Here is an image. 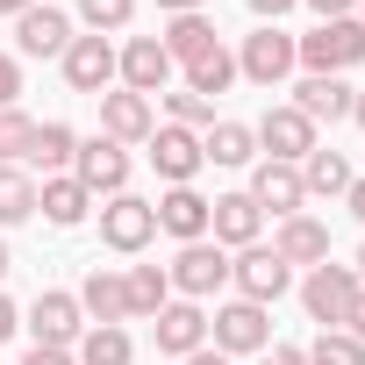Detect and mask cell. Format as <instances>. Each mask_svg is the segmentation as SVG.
Segmentation results:
<instances>
[{
  "instance_id": "22",
  "label": "cell",
  "mask_w": 365,
  "mask_h": 365,
  "mask_svg": "<svg viewBox=\"0 0 365 365\" xmlns=\"http://www.w3.org/2000/svg\"><path fill=\"white\" fill-rule=\"evenodd\" d=\"M272 251H279L287 265H322V258H329V230H322L315 215H287L279 237H272Z\"/></svg>"
},
{
  "instance_id": "36",
  "label": "cell",
  "mask_w": 365,
  "mask_h": 365,
  "mask_svg": "<svg viewBox=\"0 0 365 365\" xmlns=\"http://www.w3.org/2000/svg\"><path fill=\"white\" fill-rule=\"evenodd\" d=\"M15 101H22V65L0 58V108H15Z\"/></svg>"
},
{
  "instance_id": "28",
  "label": "cell",
  "mask_w": 365,
  "mask_h": 365,
  "mask_svg": "<svg viewBox=\"0 0 365 365\" xmlns=\"http://www.w3.org/2000/svg\"><path fill=\"white\" fill-rule=\"evenodd\" d=\"M301 187H308V194H329V201H336V194L351 187V165H344V150H322V143H315V150L301 158Z\"/></svg>"
},
{
  "instance_id": "8",
  "label": "cell",
  "mask_w": 365,
  "mask_h": 365,
  "mask_svg": "<svg viewBox=\"0 0 365 365\" xmlns=\"http://www.w3.org/2000/svg\"><path fill=\"white\" fill-rule=\"evenodd\" d=\"M143 143H150V165H158V179H165V187H194V172L208 165V158H201V136H194V129H179V122L150 129Z\"/></svg>"
},
{
  "instance_id": "46",
  "label": "cell",
  "mask_w": 365,
  "mask_h": 365,
  "mask_svg": "<svg viewBox=\"0 0 365 365\" xmlns=\"http://www.w3.org/2000/svg\"><path fill=\"white\" fill-rule=\"evenodd\" d=\"M36 8V0H0V15H29Z\"/></svg>"
},
{
  "instance_id": "47",
  "label": "cell",
  "mask_w": 365,
  "mask_h": 365,
  "mask_svg": "<svg viewBox=\"0 0 365 365\" xmlns=\"http://www.w3.org/2000/svg\"><path fill=\"white\" fill-rule=\"evenodd\" d=\"M351 122H365V86H358V93H351Z\"/></svg>"
},
{
  "instance_id": "5",
  "label": "cell",
  "mask_w": 365,
  "mask_h": 365,
  "mask_svg": "<svg viewBox=\"0 0 365 365\" xmlns=\"http://www.w3.org/2000/svg\"><path fill=\"white\" fill-rule=\"evenodd\" d=\"M208 336H215L222 358H244V351H265V344H272V315H265L258 301H230V308L208 315Z\"/></svg>"
},
{
  "instance_id": "44",
  "label": "cell",
  "mask_w": 365,
  "mask_h": 365,
  "mask_svg": "<svg viewBox=\"0 0 365 365\" xmlns=\"http://www.w3.org/2000/svg\"><path fill=\"white\" fill-rule=\"evenodd\" d=\"M22 365H72V351H43V344H36V351H29Z\"/></svg>"
},
{
  "instance_id": "32",
  "label": "cell",
  "mask_w": 365,
  "mask_h": 365,
  "mask_svg": "<svg viewBox=\"0 0 365 365\" xmlns=\"http://www.w3.org/2000/svg\"><path fill=\"white\" fill-rule=\"evenodd\" d=\"M301 358H308V365H365V344H358L351 329H322Z\"/></svg>"
},
{
  "instance_id": "25",
  "label": "cell",
  "mask_w": 365,
  "mask_h": 365,
  "mask_svg": "<svg viewBox=\"0 0 365 365\" xmlns=\"http://www.w3.org/2000/svg\"><path fill=\"white\" fill-rule=\"evenodd\" d=\"M72 158H79V136H72V122H36L29 165H43V179H58V172H72Z\"/></svg>"
},
{
  "instance_id": "45",
  "label": "cell",
  "mask_w": 365,
  "mask_h": 365,
  "mask_svg": "<svg viewBox=\"0 0 365 365\" xmlns=\"http://www.w3.org/2000/svg\"><path fill=\"white\" fill-rule=\"evenodd\" d=\"M165 15H201V0H158Z\"/></svg>"
},
{
  "instance_id": "6",
  "label": "cell",
  "mask_w": 365,
  "mask_h": 365,
  "mask_svg": "<svg viewBox=\"0 0 365 365\" xmlns=\"http://www.w3.org/2000/svg\"><path fill=\"white\" fill-rule=\"evenodd\" d=\"M165 279L187 294V301H201V294H215V287H230V251L222 244H179V258L165 265Z\"/></svg>"
},
{
  "instance_id": "2",
  "label": "cell",
  "mask_w": 365,
  "mask_h": 365,
  "mask_svg": "<svg viewBox=\"0 0 365 365\" xmlns=\"http://www.w3.org/2000/svg\"><path fill=\"white\" fill-rule=\"evenodd\" d=\"M230 287H237V301H258V308H272V301L294 287V265H287L272 244H244V251L230 258Z\"/></svg>"
},
{
  "instance_id": "31",
  "label": "cell",
  "mask_w": 365,
  "mask_h": 365,
  "mask_svg": "<svg viewBox=\"0 0 365 365\" xmlns=\"http://www.w3.org/2000/svg\"><path fill=\"white\" fill-rule=\"evenodd\" d=\"M122 279H129V315H158V308L172 301L165 265H136V272H122Z\"/></svg>"
},
{
  "instance_id": "39",
  "label": "cell",
  "mask_w": 365,
  "mask_h": 365,
  "mask_svg": "<svg viewBox=\"0 0 365 365\" xmlns=\"http://www.w3.org/2000/svg\"><path fill=\"white\" fill-rule=\"evenodd\" d=\"M344 329H351V336L365 344V287H358V301H351V315H344Z\"/></svg>"
},
{
  "instance_id": "17",
  "label": "cell",
  "mask_w": 365,
  "mask_h": 365,
  "mask_svg": "<svg viewBox=\"0 0 365 365\" xmlns=\"http://www.w3.org/2000/svg\"><path fill=\"white\" fill-rule=\"evenodd\" d=\"M258 230H265V215H258L251 194H215V201H208V237H215L222 251H230V244H237V251L258 244Z\"/></svg>"
},
{
  "instance_id": "11",
  "label": "cell",
  "mask_w": 365,
  "mask_h": 365,
  "mask_svg": "<svg viewBox=\"0 0 365 365\" xmlns=\"http://www.w3.org/2000/svg\"><path fill=\"white\" fill-rule=\"evenodd\" d=\"M72 179L86 194H129V150L108 143V136H86L79 158H72Z\"/></svg>"
},
{
  "instance_id": "48",
  "label": "cell",
  "mask_w": 365,
  "mask_h": 365,
  "mask_svg": "<svg viewBox=\"0 0 365 365\" xmlns=\"http://www.w3.org/2000/svg\"><path fill=\"white\" fill-rule=\"evenodd\" d=\"M8 265H15V258H8V244H0V279H8Z\"/></svg>"
},
{
  "instance_id": "42",
  "label": "cell",
  "mask_w": 365,
  "mask_h": 365,
  "mask_svg": "<svg viewBox=\"0 0 365 365\" xmlns=\"http://www.w3.org/2000/svg\"><path fill=\"white\" fill-rule=\"evenodd\" d=\"M344 208H351V215L365 222V179H351V187H344Z\"/></svg>"
},
{
  "instance_id": "7",
  "label": "cell",
  "mask_w": 365,
  "mask_h": 365,
  "mask_svg": "<svg viewBox=\"0 0 365 365\" xmlns=\"http://www.w3.org/2000/svg\"><path fill=\"white\" fill-rule=\"evenodd\" d=\"M150 237H158V208L136 201V194H108V208H101V244L129 258V251H143Z\"/></svg>"
},
{
  "instance_id": "12",
  "label": "cell",
  "mask_w": 365,
  "mask_h": 365,
  "mask_svg": "<svg viewBox=\"0 0 365 365\" xmlns=\"http://www.w3.org/2000/svg\"><path fill=\"white\" fill-rule=\"evenodd\" d=\"M237 72H244L251 86H279V79L294 72V36L265 22L258 36H244V51H237Z\"/></svg>"
},
{
  "instance_id": "43",
  "label": "cell",
  "mask_w": 365,
  "mask_h": 365,
  "mask_svg": "<svg viewBox=\"0 0 365 365\" xmlns=\"http://www.w3.org/2000/svg\"><path fill=\"white\" fill-rule=\"evenodd\" d=\"M179 365H230V358H222L215 344H201V351H187V358H179Z\"/></svg>"
},
{
  "instance_id": "1",
  "label": "cell",
  "mask_w": 365,
  "mask_h": 365,
  "mask_svg": "<svg viewBox=\"0 0 365 365\" xmlns=\"http://www.w3.org/2000/svg\"><path fill=\"white\" fill-rule=\"evenodd\" d=\"M365 58V22L358 15H344V22H322V29H308V36H294V65H308V72H351Z\"/></svg>"
},
{
  "instance_id": "23",
  "label": "cell",
  "mask_w": 365,
  "mask_h": 365,
  "mask_svg": "<svg viewBox=\"0 0 365 365\" xmlns=\"http://www.w3.org/2000/svg\"><path fill=\"white\" fill-rule=\"evenodd\" d=\"M79 308H86L93 322H129V279L108 272V265H93L86 287H79Z\"/></svg>"
},
{
  "instance_id": "18",
  "label": "cell",
  "mask_w": 365,
  "mask_h": 365,
  "mask_svg": "<svg viewBox=\"0 0 365 365\" xmlns=\"http://www.w3.org/2000/svg\"><path fill=\"white\" fill-rule=\"evenodd\" d=\"M150 208H158V230L179 237V244H201L208 237V201L194 187H165V201H150Z\"/></svg>"
},
{
  "instance_id": "49",
  "label": "cell",
  "mask_w": 365,
  "mask_h": 365,
  "mask_svg": "<svg viewBox=\"0 0 365 365\" xmlns=\"http://www.w3.org/2000/svg\"><path fill=\"white\" fill-rule=\"evenodd\" d=\"M358 287H365V251H358Z\"/></svg>"
},
{
  "instance_id": "37",
  "label": "cell",
  "mask_w": 365,
  "mask_h": 365,
  "mask_svg": "<svg viewBox=\"0 0 365 365\" xmlns=\"http://www.w3.org/2000/svg\"><path fill=\"white\" fill-rule=\"evenodd\" d=\"M258 365H308V358H301V344H265Z\"/></svg>"
},
{
  "instance_id": "10",
  "label": "cell",
  "mask_w": 365,
  "mask_h": 365,
  "mask_svg": "<svg viewBox=\"0 0 365 365\" xmlns=\"http://www.w3.org/2000/svg\"><path fill=\"white\" fill-rule=\"evenodd\" d=\"M115 79H122L129 93H143V101L165 93V86H172V58H165V43H158V36H129V43L115 51Z\"/></svg>"
},
{
  "instance_id": "3",
  "label": "cell",
  "mask_w": 365,
  "mask_h": 365,
  "mask_svg": "<svg viewBox=\"0 0 365 365\" xmlns=\"http://www.w3.org/2000/svg\"><path fill=\"white\" fill-rule=\"evenodd\" d=\"M351 301H358V272L351 265H308V279H301V308L322 322V329H344V315H351Z\"/></svg>"
},
{
  "instance_id": "41",
  "label": "cell",
  "mask_w": 365,
  "mask_h": 365,
  "mask_svg": "<svg viewBox=\"0 0 365 365\" xmlns=\"http://www.w3.org/2000/svg\"><path fill=\"white\" fill-rule=\"evenodd\" d=\"M287 8H294V0H251V15H258V22H279Z\"/></svg>"
},
{
  "instance_id": "50",
  "label": "cell",
  "mask_w": 365,
  "mask_h": 365,
  "mask_svg": "<svg viewBox=\"0 0 365 365\" xmlns=\"http://www.w3.org/2000/svg\"><path fill=\"white\" fill-rule=\"evenodd\" d=\"M358 22H365V0H358Z\"/></svg>"
},
{
  "instance_id": "15",
  "label": "cell",
  "mask_w": 365,
  "mask_h": 365,
  "mask_svg": "<svg viewBox=\"0 0 365 365\" xmlns=\"http://www.w3.org/2000/svg\"><path fill=\"white\" fill-rule=\"evenodd\" d=\"M150 129H158V115H150L143 93H129V86H108L101 93V136L108 143H143Z\"/></svg>"
},
{
  "instance_id": "27",
  "label": "cell",
  "mask_w": 365,
  "mask_h": 365,
  "mask_svg": "<svg viewBox=\"0 0 365 365\" xmlns=\"http://www.w3.org/2000/svg\"><path fill=\"white\" fill-rule=\"evenodd\" d=\"M129 358H136L129 329H122V322H93V329L79 336V358H72V365H129Z\"/></svg>"
},
{
  "instance_id": "13",
  "label": "cell",
  "mask_w": 365,
  "mask_h": 365,
  "mask_svg": "<svg viewBox=\"0 0 365 365\" xmlns=\"http://www.w3.org/2000/svg\"><path fill=\"white\" fill-rule=\"evenodd\" d=\"M251 136H258V150L279 158V165H301V158L315 150V122H308L301 108H265V122H258Z\"/></svg>"
},
{
  "instance_id": "20",
  "label": "cell",
  "mask_w": 365,
  "mask_h": 365,
  "mask_svg": "<svg viewBox=\"0 0 365 365\" xmlns=\"http://www.w3.org/2000/svg\"><path fill=\"white\" fill-rule=\"evenodd\" d=\"M36 215L58 222V230H79V222L93 215V194L79 187L72 172H58V179H43V187H36Z\"/></svg>"
},
{
  "instance_id": "21",
  "label": "cell",
  "mask_w": 365,
  "mask_h": 365,
  "mask_svg": "<svg viewBox=\"0 0 365 365\" xmlns=\"http://www.w3.org/2000/svg\"><path fill=\"white\" fill-rule=\"evenodd\" d=\"M351 93H358V86H344L336 72H308V79L294 86V108H301L308 122H344V115H351Z\"/></svg>"
},
{
  "instance_id": "16",
  "label": "cell",
  "mask_w": 365,
  "mask_h": 365,
  "mask_svg": "<svg viewBox=\"0 0 365 365\" xmlns=\"http://www.w3.org/2000/svg\"><path fill=\"white\" fill-rule=\"evenodd\" d=\"M65 43H72V15L43 8V0L29 15H15V51L22 58H65Z\"/></svg>"
},
{
  "instance_id": "9",
  "label": "cell",
  "mask_w": 365,
  "mask_h": 365,
  "mask_svg": "<svg viewBox=\"0 0 365 365\" xmlns=\"http://www.w3.org/2000/svg\"><path fill=\"white\" fill-rule=\"evenodd\" d=\"M58 65H65V86H72V93H93V101H101V93L115 86V43H108V36H72Z\"/></svg>"
},
{
  "instance_id": "30",
  "label": "cell",
  "mask_w": 365,
  "mask_h": 365,
  "mask_svg": "<svg viewBox=\"0 0 365 365\" xmlns=\"http://www.w3.org/2000/svg\"><path fill=\"white\" fill-rule=\"evenodd\" d=\"M22 215H36V179L22 165H0V230L22 222Z\"/></svg>"
},
{
  "instance_id": "33",
  "label": "cell",
  "mask_w": 365,
  "mask_h": 365,
  "mask_svg": "<svg viewBox=\"0 0 365 365\" xmlns=\"http://www.w3.org/2000/svg\"><path fill=\"white\" fill-rule=\"evenodd\" d=\"M29 143H36V122H29L22 108H0V165H22Z\"/></svg>"
},
{
  "instance_id": "35",
  "label": "cell",
  "mask_w": 365,
  "mask_h": 365,
  "mask_svg": "<svg viewBox=\"0 0 365 365\" xmlns=\"http://www.w3.org/2000/svg\"><path fill=\"white\" fill-rule=\"evenodd\" d=\"M129 15H136V0H79V22L101 36V29H129Z\"/></svg>"
},
{
  "instance_id": "26",
  "label": "cell",
  "mask_w": 365,
  "mask_h": 365,
  "mask_svg": "<svg viewBox=\"0 0 365 365\" xmlns=\"http://www.w3.org/2000/svg\"><path fill=\"white\" fill-rule=\"evenodd\" d=\"M201 158H208V165H251V158H258L251 122H215V129L201 136Z\"/></svg>"
},
{
  "instance_id": "4",
  "label": "cell",
  "mask_w": 365,
  "mask_h": 365,
  "mask_svg": "<svg viewBox=\"0 0 365 365\" xmlns=\"http://www.w3.org/2000/svg\"><path fill=\"white\" fill-rule=\"evenodd\" d=\"M29 329H36V344H43V351H72V344L86 336V308H79V294L43 287V294L29 301Z\"/></svg>"
},
{
  "instance_id": "19",
  "label": "cell",
  "mask_w": 365,
  "mask_h": 365,
  "mask_svg": "<svg viewBox=\"0 0 365 365\" xmlns=\"http://www.w3.org/2000/svg\"><path fill=\"white\" fill-rule=\"evenodd\" d=\"M201 344H208V315H201V301H165V308H158V351L187 358V351H201Z\"/></svg>"
},
{
  "instance_id": "38",
  "label": "cell",
  "mask_w": 365,
  "mask_h": 365,
  "mask_svg": "<svg viewBox=\"0 0 365 365\" xmlns=\"http://www.w3.org/2000/svg\"><path fill=\"white\" fill-rule=\"evenodd\" d=\"M308 8H315V15H322V22H344V15H351V8H358V0H308Z\"/></svg>"
},
{
  "instance_id": "34",
  "label": "cell",
  "mask_w": 365,
  "mask_h": 365,
  "mask_svg": "<svg viewBox=\"0 0 365 365\" xmlns=\"http://www.w3.org/2000/svg\"><path fill=\"white\" fill-rule=\"evenodd\" d=\"M165 108H172V122H179V129H194V136H208V129H215V101H201V93H187V86L165 93Z\"/></svg>"
},
{
  "instance_id": "14",
  "label": "cell",
  "mask_w": 365,
  "mask_h": 365,
  "mask_svg": "<svg viewBox=\"0 0 365 365\" xmlns=\"http://www.w3.org/2000/svg\"><path fill=\"white\" fill-rule=\"evenodd\" d=\"M251 201H258V215L272 208L279 222H287V215H301V201H308V187H301V165L258 158V172H251Z\"/></svg>"
},
{
  "instance_id": "29",
  "label": "cell",
  "mask_w": 365,
  "mask_h": 365,
  "mask_svg": "<svg viewBox=\"0 0 365 365\" xmlns=\"http://www.w3.org/2000/svg\"><path fill=\"white\" fill-rule=\"evenodd\" d=\"M230 79H237V58L215 43L208 58H194L187 65V93H201V101H215V93H230Z\"/></svg>"
},
{
  "instance_id": "40",
  "label": "cell",
  "mask_w": 365,
  "mask_h": 365,
  "mask_svg": "<svg viewBox=\"0 0 365 365\" xmlns=\"http://www.w3.org/2000/svg\"><path fill=\"white\" fill-rule=\"evenodd\" d=\"M15 329H22V315H15V301H8V294H0V344H8Z\"/></svg>"
},
{
  "instance_id": "24",
  "label": "cell",
  "mask_w": 365,
  "mask_h": 365,
  "mask_svg": "<svg viewBox=\"0 0 365 365\" xmlns=\"http://www.w3.org/2000/svg\"><path fill=\"white\" fill-rule=\"evenodd\" d=\"M158 43H165V58H172V65H194V58H208L222 36H215V22H208V15H172V29H165Z\"/></svg>"
}]
</instances>
